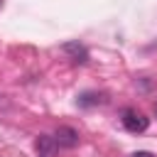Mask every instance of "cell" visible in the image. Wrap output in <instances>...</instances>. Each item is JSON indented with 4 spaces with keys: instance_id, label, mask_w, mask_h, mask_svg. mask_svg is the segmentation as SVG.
<instances>
[{
    "instance_id": "obj_1",
    "label": "cell",
    "mask_w": 157,
    "mask_h": 157,
    "mask_svg": "<svg viewBox=\"0 0 157 157\" xmlns=\"http://www.w3.org/2000/svg\"><path fill=\"white\" fill-rule=\"evenodd\" d=\"M123 125H125L128 132H145L147 125H150V118H145L135 108H128V110H123Z\"/></svg>"
},
{
    "instance_id": "obj_4",
    "label": "cell",
    "mask_w": 157,
    "mask_h": 157,
    "mask_svg": "<svg viewBox=\"0 0 157 157\" xmlns=\"http://www.w3.org/2000/svg\"><path fill=\"white\" fill-rule=\"evenodd\" d=\"M34 147H37V152L42 155V157H49L59 145H56V140H54V135H39L37 140H34Z\"/></svg>"
},
{
    "instance_id": "obj_6",
    "label": "cell",
    "mask_w": 157,
    "mask_h": 157,
    "mask_svg": "<svg viewBox=\"0 0 157 157\" xmlns=\"http://www.w3.org/2000/svg\"><path fill=\"white\" fill-rule=\"evenodd\" d=\"M132 157H155V155H152V152H145V150H142V152H135Z\"/></svg>"
},
{
    "instance_id": "obj_8",
    "label": "cell",
    "mask_w": 157,
    "mask_h": 157,
    "mask_svg": "<svg viewBox=\"0 0 157 157\" xmlns=\"http://www.w3.org/2000/svg\"><path fill=\"white\" fill-rule=\"evenodd\" d=\"M155 113H157V101H155Z\"/></svg>"
},
{
    "instance_id": "obj_7",
    "label": "cell",
    "mask_w": 157,
    "mask_h": 157,
    "mask_svg": "<svg viewBox=\"0 0 157 157\" xmlns=\"http://www.w3.org/2000/svg\"><path fill=\"white\" fill-rule=\"evenodd\" d=\"M5 103H7V101H5V96H0V105H5Z\"/></svg>"
},
{
    "instance_id": "obj_3",
    "label": "cell",
    "mask_w": 157,
    "mask_h": 157,
    "mask_svg": "<svg viewBox=\"0 0 157 157\" xmlns=\"http://www.w3.org/2000/svg\"><path fill=\"white\" fill-rule=\"evenodd\" d=\"M61 52H64L74 64H86V61H88V49H86L83 44H78V42H66V44H61Z\"/></svg>"
},
{
    "instance_id": "obj_5",
    "label": "cell",
    "mask_w": 157,
    "mask_h": 157,
    "mask_svg": "<svg viewBox=\"0 0 157 157\" xmlns=\"http://www.w3.org/2000/svg\"><path fill=\"white\" fill-rule=\"evenodd\" d=\"M108 98H105V93H96V91H88V93H83L81 98H78V105H101V103H105Z\"/></svg>"
},
{
    "instance_id": "obj_2",
    "label": "cell",
    "mask_w": 157,
    "mask_h": 157,
    "mask_svg": "<svg viewBox=\"0 0 157 157\" xmlns=\"http://www.w3.org/2000/svg\"><path fill=\"white\" fill-rule=\"evenodd\" d=\"M54 140H56L59 147H76L78 145V132L69 125H59L54 130Z\"/></svg>"
}]
</instances>
